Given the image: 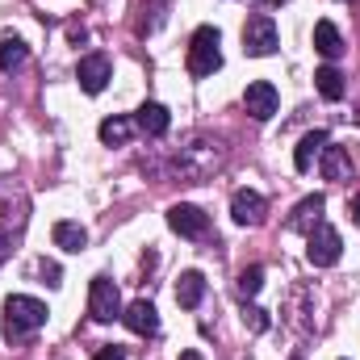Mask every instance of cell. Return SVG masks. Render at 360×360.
Segmentation results:
<instances>
[{
  "label": "cell",
  "mask_w": 360,
  "mask_h": 360,
  "mask_svg": "<svg viewBox=\"0 0 360 360\" xmlns=\"http://www.w3.org/2000/svg\"><path fill=\"white\" fill-rule=\"evenodd\" d=\"M109 76H113V63H109V55H84L80 59V68H76V80H80V89L84 92H105L109 84Z\"/></svg>",
  "instance_id": "cell-9"
},
{
  "label": "cell",
  "mask_w": 360,
  "mask_h": 360,
  "mask_svg": "<svg viewBox=\"0 0 360 360\" xmlns=\"http://www.w3.org/2000/svg\"><path fill=\"white\" fill-rule=\"evenodd\" d=\"M235 289H239V297H256V293L264 289V269H260V264L243 269L239 272V281H235Z\"/></svg>",
  "instance_id": "cell-22"
},
{
  "label": "cell",
  "mask_w": 360,
  "mask_h": 360,
  "mask_svg": "<svg viewBox=\"0 0 360 360\" xmlns=\"http://www.w3.org/2000/svg\"><path fill=\"white\" fill-rule=\"evenodd\" d=\"M314 84H319V92H323L327 101H340L344 89H348V84H344V72H340V68H331V63L314 72Z\"/></svg>",
  "instance_id": "cell-20"
},
{
  "label": "cell",
  "mask_w": 360,
  "mask_h": 360,
  "mask_svg": "<svg viewBox=\"0 0 360 360\" xmlns=\"http://www.w3.org/2000/svg\"><path fill=\"white\" fill-rule=\"evenodd\" d=\"M168 226L176 235H184V239H201V235H210V214L197 210V205H172L168 210Z\"/></svg>",
  "instance_id": "cell-7"
},
{
  "label": "cell",
  "mask_w": 360,
  "mask_h": 360,
  "mask_svg": "<svg viewBox=\"0 0 360 360\" xmlns=\"http://www.w3.org/2000/svg\"><path fill=\"white\" fill-rule=\"evenodd\" d=\"M281 46V34H276V25H272L269 13H256V17H248V25H243V51L248 55H256V59H264Z\"/></svg>",
  "instance_id": "cell-5"
},
{
  "label": "cell",
  "mask_w": 360,
  "mask_h": 360,
  "mask_svg": "<svg viewBox=\"0 0 360 360\" xmlns=\"http://www.w3.org/2000/svg\"><path fill=\"white\" fill-rule=\"evenodd\" d=\"M38 272L46 276V285H59V264H46V260H42V264H38Z\"/></svg>",
  "instance_id": "cell-25"
},
{
  "label": "cell",
  "mask_w": 360,
  "mask_h": 360,
  "mask_svg": "<svg viewBox=\"0 0 360 360\" xmlns=\"http://www.w3.org/2000/svg\"><path fill=\"white\" fill-rule=\"evenodd\" d=\"M51 235H55V248H63V252H72V256H76V252H84V243H89V231H84L80 222H68V218H63V222H55V231H51Z\"/></svg>",
  "instance_id": "cell-18"
},
{
  "label": "cell",
  "mask_w": 360,
  "mask_h": 360,
  "mask_svg": "<svg viewBox=\"0 0 360 360\" xmlns=\"http://www.w3.org/2000/svg\"><path fill=\"white\" fill-rule=\"evenodd\" d=\"M243 323H248L256 335H260V331H269V314H264L260 306H248V310H243Z\"/></svg>",
  "instance_id": "cell-23"
},
{
  "label": "cell",
  "mask_w": 360,
  "mask_h": 360,
  "mask_svg": "<svg viewBox=\"0 0 360 360\" xmlns=\"http://www.w3.org/2000/svg\"><path fill=\"white\" fill-rule=\"evenodd\" d=\"M25 55H30V46L21 42V38H0V72H13V68H21L25 63Z\"/></svg>",
  "instance_id": "cell-21"
},
{
  "label": "cell",
  "mask_w": 360,
  "mask_h": 360,
  "mask_svg": "<svg viewBox=\"0 0 360 360\" xmlns=\"http://www.w3.org/2000/svg\"><path fill=\"white\" fill-rule=\"evenodd\" d=\"M134 126L147 134V139H164L168 134V126H172V113L164 109V105H155V101H147L139 113H134Z\"/></svg>",
  "instance_id": "cell-11"
},
{
  "label": "cell",
  "mask_w": 360,
  "mask_h": 360,
  "mask_svg": "<svg viewBox=\"0 0 360 360\" xmlns=\"http://www.w3.org/2000/svg\"><path fill=\"white\" fill-rule=\"evenodd\" d=\"M122 323H126L134 335H155V331H160V314H155L151 302H130V306L122 310Z\"/></svg>",
  "instance_id": "cell-12"
},
{
  "label": "cell",
  "mask_w": 360,
  "mask_h": 360,
  "mask_svg": "<svg viewBox=\"0 0 360 360\" xmlns=\"http://www.w3.org/2000/svg\"><path fill=\"white\" fill-rule=\"evenodd\" d=\"M340 256H344L340 231L327 226V222H319V226L306 235V260H310L314 269H331V264H340Z\"/></svg>",
  "instance_id": "cell-3"
},
{
  "label": "cell",
  "mask_w": 360,
  "mask_h": 360,
  "mask_svg": "<svg viewBox=\"0 0 360 360\" xmlns=\"http://www.w3.org/2000/svg\"><path fill=\"white\" fill-rule=\"evenodd\" d=\"M96 360H126V348H117V344H109V348H101Z\"/></svg>",
  "instance_id": "cell-24"
},
{
  "label": "cell",
  "mask_w": 360,
  "mask_h": 360,
  "mask_svg": "<svg viewBox=\"0 0 360 360\" xmlns=\"http://www.w3.org/2000/svg\"><path fill=\"white\" fill-rule=\"evenodd\" d=\"M130 134H134V122L130 117H105L101 122V143L105 147H126Z\"/></svg>",
  "instance_id": "cell-19"
},
{
  "label": "cell",
  "mask_w": 360,
  "mask_h": 360,
  "mask_svg": "<svg viewBox=\"0 0 360 360\" xmlns=\"http://www.w3.org/2000/svg\"><path fill=\"white\" fill-rule=\"evenodd\" d=\"M46 314H51V310H46L38 297L13 293V297L4 302V340H8V344H21L25 335H34V331L46 327Z\"/></svg>",
  "instance_id": "cell-1"
},
{
  "label": "cell",
  "mask_w": 360,
  "mask_h": 360,
  "mask_svg": "<svg viewBox=\"0 0 360 360\" xmlns=\"http://www.w3.org/2000/svg\"><path fill=\"white\" fill-rule=\"evenodd\" d=\"M348 214H352V222H356V226H360V197H356V201H352V210H348Z\"/></svg>",
  "instance_id": "cell-26"
},
{
  "label": "cell",
  "mask_w": 360,
  "mask_h": 360,
  "mask_svg": "<svg viewBox=\"0 0 360 360\" xmlns=\"http://www.w3.org/2000/svg\"><path fill=\"white\" fill-rule=\"evenodd\" d=\"M180 360H201V352H180Z\"/></svg>",
  "instance_id": "cell-27"
},
{
  "label": "cell",
  "mask_w": 360,
  "mask_h": 360,
  "mask_svg": "<svg viewBox=\"0 0 360 360\" xmlns=\"http://www.w3.org/2000/svg\"><path fill=\"white\" fill-rule=\"evenodd\" d=\"M89 314H92V323H113V319H122V297H117V285H113L109 276H92Z\"/></svg>",
  "instance_id": "cell-4"
},
{
  "label": "cell",
  "mask_w": 360,
  "mask_h": 360,
  "mask_svg": "<svg viewBox=\"0 0 360 360\" xmlns=\"http://www.w3.org/2000/svg\"><path fill=\"white\" fill-rule=\"evenodd\" d=\"M314 51L323 55V59H340L348 46H344V38H340V30L331 25V21H319L314 25Z\"/></svg>",
  "instance_id": "cell-16"
},
{
  "label": "cell",
  "mask_w": 360,
  "mask_h": 360,
  "mask_svg": "<svg viewBox=\"0 0 360 360\" xmlns=\"http://www.w3.org/2000/svg\"><path fill=\"white\" fill-rule=\"evenodd\" d=\"M201 297H205V276H201L197 269L180 272V281H176V302L184 306V310H197V306H201Z\"/></svg>",
  "instance_id": "cell-15"
},
{
  "label": "cell",
  "mask_w": 360,
  "mask_h": 360,
  "mask_svg": "<svg viewBox=\"0 0 360 360\" xmlns=\"http://www.w3.org/2000/svg\"><path fill=\"white\" fill-rule=\"evenodd\" d=\"M323 205H327L323 193H310L306 201H297V210L289 214V231H306V235H310V231L323 222Z\"/></svg>",
  "instance_id": "cell-13"
},
{
  "label": "cell",
  "mask_w": 360,
  "mask_h": 360,
  "mask_svg": "<svg viewBox=\"0 0 360 360\" xmlns=\"http://www.w3.org/2000/svg\"><path fill=\"white\" fill-rule=\"evenodd\" d=\"M264 210H269V201H264L256 188H239V193L231 197V218H235L239 226H260V222H264Z\"/></svg>",
  "instance_id": "cell-8"
},
{
  "label": "cell",
  "mask_w": 360,
  "mask_h": 360,
  "mask_svg": "<svg viewBox=\"0 0 360 360\" xmlns=\"http://www.w3.org/2000/svg\"><path fill=\"white\" fill-rule=\"evenodd\" d=\"M319 168H323V180H335V184H340V180L352 176V155H348L344 147H331V143H327V147H323Z\"/></svg>",
  "instance_id": "cell-14"
},
{
  "label": "cell",
  "mask_w": 360,
  "mask_h": 360,
  "mask_svg": "<svg viewBox=\"0 0 360 360\" xmlns=\"http://www.w3.org/2000/svg\"><path fill=\"white\" fill-rule=\"evenodd\" d=\"M25 197H0V260L13 252V243L25 231Z\"/></svg>",
  "instance_id": "cell-6"
},
{
  "label": "cell",
  "mask_w": 360,
  "mask_h": 360,
  "mask_svg": "<svg viewBox=\"0 0 360 360\" xmlns=\"http://www.w3.org/2000/svg\"><path fill=\"white\" fill-rule=\"evenodd\" d=\"M276 105H281V92L272 89L269 80H256V84H248V92H243V109L256 122H269L272 113H276Z\"/></svg>",
  "instance_id": "cell-10"
},
{
  "label": "cell",
  "mask_w": 360,
  "mask_h": 360,
  "mask_svg": "<svg viewBox=\"0 0 360 360\" xmlns=\"http://www.w3.org/2000/svg\"><path fill=\"white\" fill-rule=\"evenodd\" d=\"M323 147H327V134H323V130H310V134L297 143V151H293V168H297V172H310V164L323 155Z\"/></svg>",
  "instance_id": "cell-17"
},
{
  "label": "cell",
  "mask_w": 360,
  "mask_h": 360,
  "mask_svg": "<svg viewBox=\"0 0 360 360\" xmlns=\"http://www.w3.org/2000/svg\"><path fill=\"white\" fill-rule=\"evenodd\" d=\"M222 34L214 30V25H201L193 38H188V59H184V68H188V76L193 80H205V76H214L218 68H222Z\"/></svg>",
  "instance_id": "cell-2"
}]
</instances>
